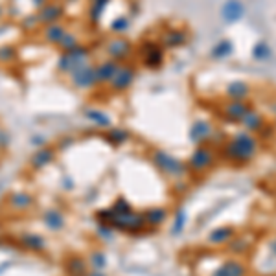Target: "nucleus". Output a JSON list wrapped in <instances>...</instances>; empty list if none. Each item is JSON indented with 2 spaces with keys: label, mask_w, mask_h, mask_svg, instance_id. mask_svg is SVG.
I'll return each mask as SVG.
<instances>
[{
  "label": "nucleus",
  "mask_w": 276,
  "mask_h": 276,
  "mask_svg": "<svg viewBox=\"0 0 276 276\" xmlns=\"http://www.w3.org/2000/svg\"><path fill=\"white\" fill-rule=\"evenodd\" d=\"M182 225H184V214H182V210L177 214V225H175V228H173V232L175 234H179L180 230H182Z\"/></svg>",
  "instance_id": "27"
},
{
  "label": "nucleus",
  "mask_w": 276,
  "mask_h": 276,
  "mask_svg": "<svg viewBox=\"0 0 276 276\" xmlns=\"http://www.w3.org/2000/svg\"><path fill=\"white\" fill-rule=\"evenodd\" d=\"M22 243L26 245L28 248H32V250H42V248H44V239H42L41 236L26 234L22 236Z\"/></svg>",
  "instance_id": "21"
},
{
  "label": "nucleus",
  "mask_w": 276,
  "mask_h": 276,
  "mask_svg": "<svg viewBox=\"0 0 276 276\" xmlns=\"http://www.w3.org/2000/svg\"><path fill=\"white\" fill-rule=\"evenodd\" d=\"M90 118H94V122H96L98 125H109V118L103 116L101 112H90Z\"/></svg>",
  "instance_id": "25"
},
{
  "label": "nucleus",
  "mask_w": 276,
  "mask_h": 276,
  "mask_svg": "<svg viewBox=\"0 0 276 276\" xmlns=\"http://www.w3.org/2000/svg\"><path fill=\"white\" fill-rule=\"evenodd\" d=\"M258 151V140L252 133L248 131H243V133H238L226 146L225 153L230 160L238 162V164H243V162H248L256 155Z\"/></svg>",
  "instance_id": "1"
},
{
  "label": "nucleus",
  "mask_w": 276,
  "mask_h": 276,
  "mask_svg": "<svg viewBox=\"0 0 276 276\" xmlns=\"http://www.w3.org/2000/svg\"><path fill=\"white\" fill-rule=\"evenodd\" d=\"M72 76V83L78 88H90L96 85V66H92L88 63L78 64L76 68L70 72Z\"/></svg>",
  "instance_id": "3"
},
{
  "label": "nucleus",
  "mask_w": 276,
  "mask_h": 276,
  "mask_svg": "<svg viewBox=\"0 0 276 276\" xmlns=\"http://www.w3.org/2000/svg\"><path fill=\"white\" fill-rule=\"evenodd\" d=\"M250 107H248L247 101H236V100H230L228 103L225 105V112L228 118L232 120H241L245 114H247Z\"/></svg>",
  "instance_id": "11"
},
{
  "label": "nucleus",
  "mask_w": 276,
  "mask_h": 276,
  "mask_svg": "<svg viewBox=\"0 0 276 276\" xmlns=\"http://www.w3.org/2000/svg\"><path fill=\"white\" fill-rule=\"evenodd\" d=\"M214 158H216V153L212 151L210 147L199 146L197 149L193 151V155L190 156V170H192V171L206 170L208 166L214 162Z\"/></svg>",
  "instance_id": "4"
},
{
  "label": "nucleus",
  "mask_w": 276,
  "mask_h": 276,
  "mask_svg": "<svg viewBox=\"0 0 276 276\" xmlns=\"http://www.w3.org/2000/svg\"><path fill=\"white\" fill-rule=\"evenodd\" d=\"M267 54H269V52H267V46L265 44H258L256 46V52H254V55H256L258 59H260V57H265Z\"/></svg>",
  "instance_id": "29"
},
{
  "label": "nucleus",
  "mask_w": 276,
  "mask_h": 276,
  "mask_svg": "<svg viewBox=\"0 0 276 276\" xmlns=\"http://www.w3.org/2000/svg\"><path fill=\"white\" fill-rule=\"evenodd\" d=\"M241 13H243V6H241V2H238V0L226 2L225 9H223V15H225L226 20H236V18L241 17Z\"/></svg>",
  "instance_id": "17"
},
{
  "label": "nucleus",
  "mask_w": 276,
  "mask_h": 276,
  "mask_svg": "<svg viewBox=\"0 0 276 276\" xmlns=\"http://www.w3.org/2000/svg\"><path fill=\"white\" fill-rule=\"evenodd\" d=\"M241 125H243L245 129H247L248 133H254V131H258V129H262L263 125V118L262 114L258 112V110L250 109L247 112V114L241 118Z\"/></svg>",
  "instance_id": "13"
},
{
  "label": "nucleus",
  "mask_w": 276,
  "mask_h": 276,
  "mask_svg": "<svg viewBox=\"0 0 276 276\" xmlns=\"http://www.w3.org/2000/svg\"><path fill=\"white\" fill-rule=\"evenodd\" d=\"M153 160H155L158 170L168 173L170 177H173V179H179V177H182V175L188 171V168H186L179 158H173V156L168 155L166 151H155L153 153Z\"/></svg>",
  "instance_id": "2"
},
{
  "label": "nucleus",
  "mask_w": 276,
  "mask_h": 276,
  "mask_svg": "<svg viewBox=\"0 0 276 276\" xmlns=\"http://www.w3.org/2000/svg\"><path fill=\"white\" fill-rule=\"evenodd\" d=\"M245 272H247V269H245L243 263L232 260V262H226L223 267H219L214 272V276H245Z\"/></svg>",
  "instance_id": "12"
},
{
  "label": "nucleus",
  "mask_w": 276,
  "mask_h": 276,
  "mask_svg": "<svg viewBox=\"0 0 276 276\" xmlns=\"http://www.w3.org/2000/svg\"><path fill=\"white\" fill-rule=\"evenodd\" d=\"M134 79V70L129 66H120L118 74L114 76V79L110 81V87L114 90H127L131 87V83Z\"/></svg>",
  "instance_id": "7"
},
{
  "label": "nucleus",
  "mask_w": 276,
  "mask_h": 276,
  "mask_svg": "<svg viewBox=\"0 0 276 276\" xmlns=\"http://www.w3.org/2000/svg\"><path fill=\"white\" fill-rule=\"evenodd\" d=\"M42 219L50 230H61L64 226V217L59 210H46Z\"/></svg>",
  "instance_id": "14"
},
{
  "label": "nucleus",
  "mask_w": 276,
  "mask_h": 276,
  "mask_svg": "<svg viewBox=\"0 0 276 276\" xmlns=\"http://www.w3.org/2000/svg\"><path fill=\"white\" fill-rule=\"evenodd\" d=\"M210 134H212V125L206 120H197V122L192 125V129H190V138H192V142L195 144H202L204 140H208Z\"/></svg>",
  "instance_id": "8"
},
{
  "label": "nucleus",
  "mask_w": 276,
  "mask_h": 276,
  "mask_svg": "<svg viewBox=\"0 0 276 276\" xmlns=\"http://www.w3.org/2000/svg\"><path fill=\"white\" fill-rule=\"evenodd\" d=\"M250 94V87H248L245 81H232L226 87V96L228 100H236V101H245Z\"/></svg>",
  "instance_id": "10"
},
{
  "label": "nucleus",
  "mask_w": 276,
  "mask_h": 276,
  "mask_svg": "<svg viewBox=\"0 0 276 276\" xmlns=\"http://www.w3.org/2000/svg\"><path fill=\"white\" fill-rule=\"evenodd\" d=\"M13 57V48H0V59H11Z\"/></svg>",
  "instance_id": "28"
},
{
  "label": "nucleus",
  "mask_w": 276,
  "mask_h": 276,
  "mask_svg": "<svg viewBox=\"0 0 276 276\" xmlns=\"http://www.w3.org/2000/svg\"><path fill=\"white\" fill-rule=\"evenodd\" d=\"M146 61L149 66H156V64H160L162 61V52L160 48H156V46H153L151 50L146 52Z\"/></svg>",
  "instance_id": "22"
},
{
  "label": "nucleus",
  "mask_w": 276,
  "mask_h": 276,
  "mask_svg": "<svg viewBox=\"0 0 276 276\" xmlns=\"http://www.w3.org/2000/svg\"><path fill=\"white\" fill-rule=\"evenodd\" d=\"M214 50H216V52H214V55H217V57H223V55L230 54V50H232V44H230V42H226V41H223V42H219Z\"/></svg>",
  "instance_id": "24"
},
{
  "label": "nucleus",
  "mask_w": 276,
  "mask_h": 276,
  "mask_svg": "<svg viewBox=\"0 0 276 276\" xmlns=\"http://www.w3.org/2000/svg\"><path fill=\"white\" fill-rule=\"evenodd\" d=\"M127 26H129V20H127V18H118V22L112 24V30H114V32H124V30H125Z\"/></svg>",
  "instance_id": "26"
},
{
  "label": "nucleus",
  "mask_w": 276,
  "mask_h": 276,
  "mask_svg": "<svg viewBox=\"0 0 276 276\" xmlns=\"http://www.w3.org/2000/svg\"><path fill=\"white\" fill-rule=\"evenodd\" d=\"M234 236V230L230 228V226H221V228L214 230L210 234V243H216V245H221V243H226L230 241Z\"/></svg>",
  "instance_id": "16"
},
{
  "label": "nucleus",
  "mask_w": 276,
  "mask_h": 276,
  "mask_svg": "<svg viewBox=\"0 0 276 276\" xmlns=\"http://www.w3.org/2000/svg\"><path fill=\"white\" fill-rule=\"evenodd\" d=\"M61 15H63V6H59V4H46V6H42L41 13H39V20L50 26V24H55L57 20H59Z\"/></svg>",
  "instance_id": "9"
},
{
  "label": "nucleus",
  "mask_w": 276,
  "mask_h": 276,
  "mask_svg": "<svg viewBox=\"0 0 276 276\" xmlns=\"http://www.w3.org/2000/svg\"><path fill=\"white\" fill-rule=\"evenodd\" d=\"M52 158H54V153H52L50 149H42V151H37L35 155H33L32 164L33 168H42V166L48 164Z\"/></svg>",
  "instance_id": "20"
},
{
  "label": "nucleus",
  "mask_w": 276,
  "mask_h": 276,
  "mask_svg": "<svg viewBox=\"0 0 276 276\" xmlns=\"http://www.w3.org/2000/svg\"><path fill=\"white\" fill-rule=\"evenodd\" d=\"M9 202H11V206L17 208V210H26L28 206H32V197L26 195V193H17V195H11Z\"/></svg>",
  "instance_id": "19"
},
{
  "label": "nucleus",
  "mask_w": 276,
  "mask_h": 276,
  "mask_svg": "<svg viewBox=\"0 0 276 276\" xmlns=\"http://www.w3.org/2000/svg\"><path fill=\"white\" fill-rule=\"evenodd\" d=\"M59 44L63 46L64 50L68 52V50H74V48L78 46V41H76V39H74V37H72V33H64V37H63V39H61Z\"/></svg>",
  "instance_id": "23"
},
{
  "label": "nucleus",
  "mask_w": 276,
  "mask_h": 276,
  "mask_svg": "<svg viewBox=\"0 0 276 276\" xmlns=\"http://www.w3.org/2000/svg\"><path fill=\"white\" fill-rule=\"evenodd\" d=\"M168 217L164 208H149V210L144 214V219H146V225H151V226H158L162 225Z\"/></svg>",
  "instance_id": "15"
},
{
  "label": "nucleus",
  "mask_w": 276,
  "mask_h": 276,
  "mask_svg": "<svg viewBox=\"0 0 276 276\" xmlns=\"http://www.w3.org/2000/svg\"><path fill=\"white\" fill-rule=\"evenodd\" d=\"M64 33H66V30H64L61 24H50V26L44 30V39L50 42H61V39L64 37Z\"/></svg>",
  "instance_id": "18"
},
{
  "label": "nucleus",
  "mask_w": 276,
  "mask_h": 276,
  "mask_svg": "<svg viewBox=\"0 0 276 276\" xmlns=\"http://www.w3.org/2000/svg\"><path fill=\"white\" fill-rule=\"evenodd\" d=\"M120 70V63L114 59H109L96 66V81L98 83H110Z\"/></svg>",
  "instance_id": "6"
},
{
  "label": "nucleus",
  "mask_w": 276,
  "mask_h": 276,
  "mask_svg": "<svg viewBox=\"0 0 276 276\" xmlns=\"http://www.w3.org/2000/svg\"><path fill=\"white\" fill-rule=\"evenodd\" d=\"M107 54H109L110 59H114V61L124 59V57H127V55L131 54V42H129L127 39H124V37H114V39L109 41V44H107Z\"/></svg>",
  "instance_id": "5"
}]
</instances>
